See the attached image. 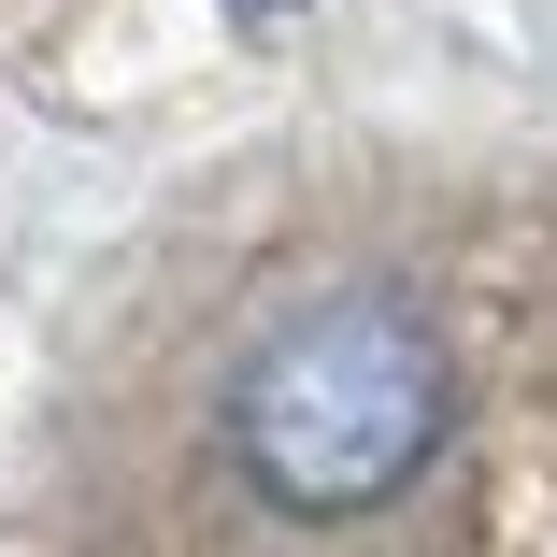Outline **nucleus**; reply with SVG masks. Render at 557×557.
Masks as SVG:
<instances>
[{"mask_svg":"<svg viewBox=\"0 0 557 557\" xmlns=\"http://www.w3.org/2000/svg\"><path fill=\"white\" fill-rule=\"evenodd\" d=\"M443 429H458V372H443L429 314L386 300V286H344V300L286 314L244 358V386H230V458L286 515H372V500H400L443 458Z\"/></svg>","mask_w":557,"mask_h":557,"instance_id":"obj_1","label":"nucleus"}]
</instances>
